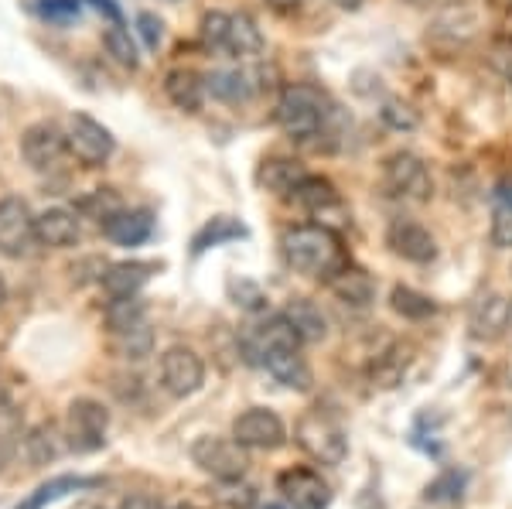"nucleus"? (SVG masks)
<instances>
[{
  "label": "nucleus",
  "mask_w": 512,
  "mask_h": 509,
  "mask_svg": "<svg viewBox=\"0 0 512 509\" xmlns=\"http://www.w3.org/2000/svg\"><path fill=\"white\" fill-rule=\"evenodd\" d=\"M246 236V226L236 223L233 216H216L212 223H205L198 229L195 236V257L198 253H205L209 246H219V243H229V240H243Z\"/></svg>",
  "instance_id": "32"
},
{
  "label": "nucleus",
  "mask_w": 512,
  "mask_h": 509,
  "mask_svg": "<svg viewBox=\"0 0 512 509\" xmlns=\"http://www.w3.org/2000/svg\"><path fill=\"white\" fill-rule=\"evenodd\" d=\"M229 291H233V298H236V305H243V308H263V301H267V294L260 291L253 281H233L229 284Z\"/></svg>",
  "instance_id": "44"
},
{
  "label": "nucleus",
  "mask_w": 512,
  "mask_h": 509,
  "mask_svg": "<svg viewBox=\"0 0 512 509\" xmlns=\"http://www.w3.org/2000/svg\"><path fill=\"white\" fill-rule=\"evenodd\" d=\"M390 308L400 318H407V322H424V318H431L434 311H437L434 298H427L424 291H417V287H407V284H396L393 287Z\"/></svg>",
  "instance_id": "30"
},
{
  "label": "nucleus",
  "mask_w": 512,
  "mask_h": 509,
  "mask_svg": "<svg viewBox=\"0 0 512 509\" xmlns=\"http://www.w3.org/2000/svg\"><path fill=\"white\" fill-rule=\"evenodd\" d=\"M18 441H21V414L11 404H0V472H4L7 458H11Z\"/></svg>",
  "instance_id": "37"
},
{
  "label": "nucleus",
  "mask_w": 512,
  "mask_h": 509,
  "mask_svg": "<svg viewBox=\"0 0 512 509\" xmlns=\"http://www.w3.org/2000/svg\"><path fill=\"white\" fill-rule=\"evenodd\" d=\"M24 455H28V462L41 469V465H52L55 458L62 455V434L55 424H38V428L28 431V438H24Z\"/></svg>",
  "instance_id": "28"
},
{
  "label": "nucleus",
  "mask_w": 512,
  "mask_h": 509,
  "mask_svg": "<svg viewBox=\"0 0 512 509\" xmlns=\"http://www.w3.org/2000/svg\"><path fill=\"white\" fill-rule=\"evenodd\" d=\"M205 93H212L222 103H246L253 93V82L246 72L219 69V72H209V76H205Z\"/></svg>",
  "instance_id": "26"
},
{
  "label": "nucleus",
  "mask_w": 512,
  "mask_h": 509,
  "mask_svg": "<svg viewBox=\"0 0 512 509\" xmlns=\"http://www.w3.org/2000/svg\"><path fill=\"white\" fill-rule=\"evenodd\" d=\"M226 52L239 55V59H250V55L263 52V35L256 28V21L250 14H229V38H226Z\"/></svg>",
  "instance_id": "27"
},
{
  "label": "nucleus",
  "mask_w": 512,
  "mask_h": 509,
  "mask_svg": "<svg viewBox=\"0 0 512 509\" xmlns=\"http://www.w3.org/2000/svg\"><path fill=\"white\" fill-rule=\"evenodd\" d=\"M198 35L209 48H226V38H229V14L226 11H209L202 18V28Z\"/></svg>",
  "instance_id": "40"
},
{
  "label": "nucleus",
  "mask_w": 512,
  "mask_h": 509,
  "mask_svg": "<svg viewBox=\"0 0 512 509\" xmlns=\"http://www.w3.org/2000/svg\"><path fill=\"white\" fill-rule=\"evenodd\" d=\"M137 322H144V301L137 294H130V298H110V305H106V325L113 332H123V328Z\"/></svg>",
  "instance_id": "35"
},
{
  "label": "nucleus",
  "mask_w": 512,
  "mask_h": 509,
  "mask_svg": "<svg viewBox=\"0 0 512 509\" xmlns=\"http://www.w3.org/2000/svg\"><path fill=\"white\" fill-rule=\"evenodd\" d=\"M164 93L168 100L185 113H198L205 100V79L195 69H175L164 76Z\"/></svg>",
  "instance_id": "22"
},
{
  "label": "nucleus",
  "mask_w": 512,
  "mask_h": 509,
  "mask_svg": "<svg viewBox=\"0 0 512 509\" xmlns=\"http://www.w3.org/2000/svg\"><path fill=\"white\" fill-rule=\"evenodd\" d=\"M284 260L287 267L297 270L304 277H332L338 267L345 264V250H342V236L332 226H294L284 233Z\"/></svg>",
  "instance_id": "1"
},
{
  "label": "nucleus",
  "mask_w": 512,
  "mask_h": 509,
  "mask_svg": "<svg viewBox=\"0 0 512 509\" xmlns=\"http://www.w3.org/2000/svg\"><path fill=\"white\" fill-rule=\"evenodd\" d=\"M93 7H96V11H103L110 21H120V7L113 4V0H93Z\"/></svg>",
  "instance_id": "47"
},
{
  "label": "nucleus",
  "mask_w": 512,
  "mask_h": 509,
  "mask_svg": "<svg viewBox=\"0 0 512 509\" xmlns=\"http://www.w3.org/2000/svg\"><path fill=\"white\" fill-rule=\"evenodd\" d=\"M120 509H164V503L158 496H147V492H134L120 503Z\"/></svg>",
  "instance_id": "46"
},
{
  "label": "nucleus",
  "mask_w": 512,
  "mask_h": 509,
  "mask_svg": "<svg viewBox=\"0 0 512 509\" xmlns=\"http://www.w3.org/2000/svg\"><path fill=\"white\" fill-rule=\"evenodd\" d=\"M106 431H110V410H106L99 400L79 397L69 404V417H65V438H69V448L76 451H99L106 445Z\"/></svg>",
  "instance_id": "6"
},
{
  "label": "nucleus",
  "mask_w": 512,
  "mask_h": 509,
  "mask_svg": "<svg viewBox=\"0 0 512 509\" xmlns=\"http://www.w3.org/2000/svg\"><path fill=\"white\" fill-rule=\"evenodd\" d=\"M154 264H144V260H123V264H110L103 274V291L110 294V298H130V294H137L140 287L151 281L154 274Z\"/></svg>",
  "instance_id": "20"
},
{
  "label": "nucleus",
  "mask_w": 512,
  "mask_h": 509,
  "mask_svg": "<svg viewBox=\"0 0 512 509\" xmlns=\"http://www.w3.org/2000/svg\"><path fill=\"white\" fill-rule=\"evenodd\" d=\"M65 151H69V137H65L55 123H31V127L21 134L24 161L38 171L55 168V164L65 158Z\"/></svg>",
  "instance_id": "12"
},
{
  "label": "nucleus",
  "mask_w": 512,
  "mask_h": 509,
  "mask_svg": "<svg viewBox=\"0 0 512 509\" xmlns=\"http://www.w3.org/2000/svg\"><path fill=\"white\" fill-rule=\"evenodd\" d=\"M407 366H410V346H390V349H383L373 359V366H369V376H373L376 387L390 390V387H396V383L403 380Z\"/></svg>",
  "instance_id": "29"
},
{
  "label": "nucleus",
  "mask_w": 512,
  "mask_h": 509,
  "mask_svg": "<svg viewBox=\"0 0 512 509\" xmlns=\"http://www.w3.org/2000/svg\"><path fill=\"white\" fill-rule=\"evenodd\" d=\"M325 284L332 287V294L338 301H345V305H352V308H366V305H373V298H376V281L355 264H342Z\"/></svg>",
  "instance_id": "16"
},
{
  "label": "nucleus",
  "mask_w": 512,
  "mask_h": 509,
  "mask_svg": "<svg viewBox=\"0 0 512 509\" xmlns=\"http://www.w3.org/2000/svg\"><path fill=\"white\" fill-rule=\"evenodd\" d=\"M386 246L396 257L410 260V264H431L437 257V240L427 226L414 223V219H396L386 229Z\"/></svg>",
  "instance_id": "14"
},
{
  "label": "nucleus",
  "mask_w": 512,
  "mask_h": 509,
  "mask_svg": "<svg viewBox=\"0 0 512 509\" xmlns=\"http://www.w3.org/2000/svg\"><path fill=\"white\" fill-rule=\"evenodd\" d=\"M233 438L246 451H277L287 445V428L274 410L250 407L233 421Z\"/></svg>",
  "instance_id": "7"
},
{
  "label": "nucleus",
  "mask_w": 512,
  "mask_h": 509,
  "mask_svg": "<svg viewBox=\"0 0 512 509\" xmlns=\"http://www.w3.org/2000/svg\"><path fill=\"white\" fill-rule=\"evenodd\" d=\"M297 346H301V339H297L294 325L287 322L284 315L267 318V322L253 325L250 332L243 335V349H246V356H250V363H260L270 349H297Z\"/></svg>",
  "instance_id": "15"
},
{
  "label": "nucleus",
  "mask_w": 512,
  "mask_h": 509,
  "mask_svg": "<svg viewBox=\"0 0 512 509\" xmlns=\"http://www.w3.org/2000/svg\"><path fill=\"white\" fill-rule=\"evenodd\" d=\"M284 318L294 325L297 339L301 342H321L328 335V318L311 298H291L284 308Z\"/></svg>",
  "instance_id": "21"
},
{
  "label": "nucleus",
  "mask_w": 512,
  "mask_h": 509,
  "mask_svg": "<svg viewBox=\"0 0 512 509\" xmlns=\"http://www.w3.org/2000/svg\"><path fill=\"white\" fill-rule=\"evenodd\" d=\"M328 113H332L328 96L321 93L318 86L297 82V86H287L284 93H280L274 120H277V127L284 130L287 137L308 141V137H318L321 130H325Z\"/></svg>",
  "instance_id": "2"
},
{
  "label": "nucleus",
  "mask_w": 512,
  "mask_h": 509,
  "mask_svg": "<svg viewBox=\"0 0 512 509\" xmlns=\"http://www.w3.org/2000/svg\"><path fill=\"white\" fill-rule=\"evenodd\" d=\"M383 188L393 199H410V202H424L434 192V178L431 168L424 164V158H417L414 151H393L383 161Z\"/></svg>",
  "instance_id": "4"
},
{
  "label": "nucleus",
  "mask_w": 512,
  "mask_h": 509,
  "mask_svg": "<svg viewBox=\"0 0 512 509\" xmlns=\"http://www.w3.org/2000/svg\"><path fill=\"white\" fill-rule=\"evenodd\" d=\"M31 7L48 21H69V18H76L82 4L79 0H41V4H31Z\"/></svg>",
  "instance_id": "42"
},
{
  "label": "nucleus",
  "mask_w": 512,
  "mask_h": 509,
  "mask_svg": "<svg viewBox=\"0 0 512 509\" xmlns=\"http://www.w3.org/2000/svg\"><path fill=\"white\" fill-rule=\"evenodd\" d=\"M205 383V363L195 349L188 346H171L161 356V387L171 397H192L202 390Z\"/></svg>",
  "instance_id": "9"
},
{
  "label": "nucleus",
  "mask_w": 512,
  "mask_h": 509,
  "mask_svg": "<svg viewBox=\"0 0 512 509\" xmlns=\"http://www.w3.org/2000/svg\"><path fill=\"white\" fill-rule=\"evenodd\" d=\"M489 240L492 246H499V250H512V205H495Z\"/></svg>",
  "instance_id": "41"
},
{
  "label": "nucleus",
  "mask_w": 512,
  "mask_h": 509,
  "mask_svg": "<svg viewBox=\"0 0 512 509\" xmlns=\"http://www.w3.org/2000/svg\"><path fill=\"white\" fill-rule=\"evenodd\" d=\"M103 233L117 246H140L144 240H151L154 216L147 209H120L117 216L103 223Z\"/></svg>",
  "instance_id": "18"
},
{
  "label": "nucleus",
  "mask_w": 512,
  "mask_h": 509,
  "mask_svg": "<svg viewBox=\"0 0 512 509\" xmlns=\"http://www.w3.org/2000/svg\"><path fill=\"white\" fill-rule=\"evenodd\" d=\"M431 31H434L437 38H448V41H468V38H475V31H478L475 7H468V4H448L434 18V28Z\"/></svg>",
  "instance_id": "25"
},
{
  "label": "nucleus",
  "mask_w": 512,
  "mask_h": 509,
  "mask_svg": "<svg viewBox=\"0 0 512 509\" xmlns=\"http://www.w3.org/2000/svg\"><path fill=\"white\" fill-rule=\"evenodd\" d=\"M379 117H383L386 127L400 130V134H410V130L420 127V113L410 103H403V100H386L383 110H379Z\"/></svg>",
  "instance_id": "38"
},
{
  "label": "nucleus",
  "mask_w": 512,
  "mask_h": 509,
  "mask_svg": "<svg viewBox=\"0 0 512 509\" xmlns=\"http://www.w3.org/2000/svg\"><path fill=\"white\" fill-rule=\"evenodd\" d=\"M0 404H11V387H7L4 376H0Z\"/></svg>",
  "instance_id": "50"
},
{
  "label": "nucleus",
  "mask_w": 512,
  "mask_h": 509,
  "mask_svg": "<svg viewBox=\"0 0 512 509\" xmlns=\"http://www.w3.org/2000/svg\"><path fill=\"white\" fill-rule=\"evenodd\" d=\"M270 7H277V11H287V7H297V0H267Z\"/></svg>",
  "instance_id": "51"
},
{
  "label": "nucleus",
  "mask_w": 512,
  "mask_h": 509,
  "mask_svg": "<svg viewBox=\"0 0 512 509\" xmlns=\"http://www.w3.org/2000/svg\"><path fill=\"white\" fill-rule=\"evenodd\" d=\"M335 7H342V11H359L362 7V0H332Z\"/></svg>",
  "instance_id": "49"
},
{
  "label": "nucleus",
  "mask_w": 512,
  "mask_h": 509,
  "mask_svg": "<svg viewBox=\"0 0 512 509\" xmlns=\"http://www.w3.org/2000/svg\"><path fill=\"white\" fill-rule=\"evenodd\" d=\"M86 509H103V506H86Z\"/></svg>",
  "instance_id": "55"
},
{
  "label": "nucleus",
  "mask_w": 512,
  "mask_h": 509,
  "mask_svg": "<svg viewBox=\"0 0 512 509\" xmlns=\"http://www.w3.org/2000/svg\"><path fill=\"white\" fill-rule=\"evenodd\" d=\"M35 236L41 246L65 250V246L79 243V219L72 209H45L35 216Z\"/></svg>",
  "instance_id": "17"
},
{
  "label": "nucleus",
  "mask_w": 512,
  "mask_h": 509,
  "mask_svg": "<svg viewBox=\"0 0 512 509\" xmlns=\"http://www.w3.org/2000/svg\"><path fill=\"white\" fill-rule=\"evenodd\" d=\"M123 209L120 195L113 192V188H96L93 195H86V199L79 202V212H86L89 219H96L99 226L106 223V219H113L117 212Z\"/></svg>",
  "instance_id": "36"
},
{
  "label": "nucleus",
  "mask_w": 512,
  "mask_h": 509,
  "mask_svg": "<svg viewBox=\"0 0 512 509\" xmlns=\"http://www.w3.org/2000/svg\"><path fill=\"white\" fill-rule=\"evenodd\" d=\"M117 349L123 359H147L154 349V332L147 322H137L130 328H123V332H117Z\"/></svg>",
  "instance_id": "34"
},
{
  "label": "nucleus",
  "mask_w": 512,
  "mask_h": 509,
  "mask_svg": "<svg viewBox=\"0 0 512 509\" xmlns=\"http://www.w3.org/2000/svg\"><path fill=\"white\" fill-rule=\"evenodd\" d=\"M216 499H219L222 506H229V509H253L256 489L250 486V482L233 479V482H222V489L216 492Z\"/></svg>",
  "instance_id": "39"
},
{
  "label": "nucleus",
  "mask_w": 512,
  "mask_h": 509,
  "mask_svg": "<svg viewBox=\"0 0 512 509\" xmlns=\"http://www.w3.org/2000/svg\"><path fill=\"white\" fill-rule=\"evenodd\" d=\"M192 462L202 469L205 475L219 482H233L243 479L246 469H250V455L239 445L236 438H216V434H205L192 445Z\"/></svg>",
  "instance_id": "5"
},
{
  "label": "nucleus",
  "mask_w": 512,
  "mask_h": 509,
  "mask_svg": "<svg viewBox=\"0 0 512 509\" xmlns=\"http://www.w3.org/2000/svg\"><path fill=\"white\" fill-rule=\"evenodd\" d=\"M38 236H35V216L28 212V205L21 199H4L0 202V253L4 257H31Z\"/></svg>",
  "instance_id": "10"
},
{
  "label": "nucleus",
  "mask_w": 512,
  "mask_h": 509,
  "mask_svg": "<svg viewBox=\"0 0 512 509\" xmlns=\"http://www.w3.org/2000/svg\"><path fill=\"white\" fill-rule=\"evenodd\" d=\"M137 31H140V38H144L147 48H158L164 41V21L151 11L137 14Z\"/></svg>",
  "instance_id": "43"
},
{
  "label": "nucleus",
  "mask_w": 512,
  "mask_h": 509,
  "mask_svg": "<svg viewBox=\"0 0 512 509\" xmlns=\"http://www.w3.org/2000/svg\"><path fill=\"white\" fill-rule=\"evenodd\" d=\"M4 301H7V281L0 277V308H4Z\"/></svg>",
  "instance_id": "52"
},
{
  "label": "nucleus",
  "mask_w": 512,
  "mask_h": 509,
  "mask_svg": "<svg viewBox=\"0 0 512 509\" xmlns=\"http://www.w3.org/2000/svg\"><path fill=\"white\" fill-rule=\"evenodd\" d=\"M175 509H198V506H192V503H181V506H175Z\"/></svg>",
  "instance_id": "53"
},
{
  "label": "nucleus",
  "mask_w": 512,
  "mask_h": 509,
  "mask_svg": "<svg viewBox=\"0 0 512 509\" xmlns=\"http://www.w3.org/2000/svg\"><path fill=\"white\" fill-rule=\"evenodd\" d=\"M308 175L304 171L301 161L294 158H267L260 168V185L267 188V192L280 195V199H291V192L297 185H301V178Z\"/></svg>",
  "instance_id": "24"
},
{
  "label": "nucleus",
  "mask_w": 512,
  "mask_h": 509,
  "mask_svg": "<svg viewBox=\"0 0 512 509\" xmlns=\"http://www.w3.org/2000/svg\"><path fill=\"white\" fill-rule=\"evenodd\" d=\"M277 489L287 509H328L332 492L311 469H287L277 475Z\"/></svg>",
  "instance_id": "13"
},
{
  "label": "nucleus",
  "mask_w": 512,
  "mask_h": 509,
  "mask_svg": "<svg viewBox=\"0 0 512 509\" xmlns=\"http://www.w3.org/2000/svg\"><path fill=\"white\" fill-rule=\"evenodd\" d=\"M512 322V301L499 291L478 294L468 308V335L475 342H499L509 332Z\"/></svg>",
  "instance_id": "11"
},
{
  "label": "nucleus",
  "mask_w": 512,
  "mask_h": 509,
  "mask_svg": "<svg viewBox=\"0 0 512 509\" xmlns=\"http://www.w3.org/2000/svg\"><path fill=\"white\" fill-rule=\"evenodd\" d=\"M65 137H69V151L76 154L82 164H89V168L106 164L113 158V151H117L113 134L99 120L89 117V113H76V117L69 120V134Z\"/></svg>",
  "instance_id": "8"
},
{
  "label": "nucleus",
  "mask_w": 512,
  "mask_h": 509,
  "mask_svg": "<svg viewBox=\"0 0 512 509\" xmlns=\"http://www.w3.org/2000/svg\"><path fill=\"white\" fill-rule=\"evenodd\" d=\"M407 4H427V0H407Z\"/></svg>",
  "instance_id": "54"
},
{
  "label": "nucleus",
  "mask_w": 512,
  "mask_h": 509,
  "mask_svg": "<svg viewBox=\"0 0 512 509\" xmlns=\"http://www.w3.org/2000/svg\"><path fill=\"white\" fill-rule=\"evenodd\" d=\"M103 45L113 55V62H120L123 69H137V48L130 41V31L123 28V21H110L103 31Z\"/></svg>",
  "instance_id": "33"
},
{
  "label": "nucleus",
  "mask_w": 512,
  "mask_h": 509,
  "mask_svg": "<svg viewBox=\"0 0 512 509\" xmlns=\"http://www.w3.org/2000/svg\"><path fill=\"white\" fill-rule=\"evenodd\" d=\"M489 62H492V69H499L502 76L512 82V41H495Z\"/></svg>",
  "instance_id": "45"
},
{
  "label": "nucleus",
  "mask_w": 512,
  "mask_h": 509,
  "mask_svg": "<svg viewBox=\"0 0 512 509\" xmlns=\"http://www.w3.org/2000/svg\"><path fill=\"white\" fill-rule=\"evenodd\" d=\"M294 441L301 445L304 455H311L321 465H342L349 455V438H345L342 424L328 417L325 410H308L301 414L294 428Z\"/></svg>",
  "instance_id": "3"
},
{
  "label": "nucleus",
  "mask_w": 512,
  "mask_h": 509,
  "mask_svg": "<svg viewBox=\"0 0 512 509\" xmlns=\"http://www.w3.org/2000/svg\"><path fill=\"white\" fill-rule=\"evenodd\" d=\"M495 195H499V205H512V182H502Z\"/></svg>",
  "instance_id": "48"
},
{
  "label": "nucleus",
  "mask_w": 512,
  "mask_h": 509,
  "mask_svg": "<svg viewBox=\"0 0 512 509\" xmlns=\"http://www.w3.org/2000/svg\"><path fill=\"white\" fill-rule=\"evenodd\" d=\"M291 202H297L308 212H315V216H325V212H332V209H342L338 188L321 175H304L301 185L291 192Z\"/></svg>",
  "instance_id": "23"
},
{
  "label": "nucleus",
  "mask_w": 512,
  "mask_h": 509,
  "mask_svg": "<svg viewBox=\"0 0 512 509\" xmlns=\"http://www.w3.org/2000/svg\"><path fill=\"white\" fill-rule=\"evenodd\" d=\"M260 363L267 366V373L274 376L277 383H284V387L311 390V366L304 363V356L297 349H270Z\"/></svg>",
  "instance_id": "19"
},
{
  "label": "nucleus",
  "mask_w": 512,
  "mask_h": 509,
  "mask_svg": "<svg viewBox=\"0 0 512 509\" xmlns=\"http://www.w3.org/2000/svg\"><path fill=\"white\" fill-rule=\"evenodd\" d=\"M93 486H99V479H86V475H59V479L45 482V486H41L28 503H21L18 509H45L48 503H55V499L69 496V492L93 489Z\"/></svg>",
  "instance_id": "31"
}]
</instances>
